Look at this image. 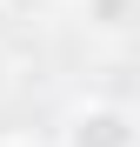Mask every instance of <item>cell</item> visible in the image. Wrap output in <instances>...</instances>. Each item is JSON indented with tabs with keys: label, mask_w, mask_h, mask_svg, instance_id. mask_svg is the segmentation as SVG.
Segmentation results:
<instances>
[{
	"label": "cell",
	"mask_w": 140,
	"mask_h": 147,
	"mask_svg": "<svg viewBox=\"0 0 140 147\" xmlns=\"http://www.w3.org/2000/svg\"><path fill=\"white\" fill-rule=\"evenodd\" d=\"M0 147H27V140H13V134H0Z\"/></svg>",
	"instance_id": "4"
},
{
	"label": "cell",
	"mask_w": 140,
	"mask_h": 147,
	"mask_svg": "<svg viewBox=\"0 0 140 147\" xmlns=\"http://www.w3.org/2000/svg\"><path fill=\"white\" fill-rule=\"evenodd\" d=\"M60 147H140V120L120 100H80L60 120Z\"/></svg>",
	"instance_id": "1"
},
{
	"label": "cell",
	"mask_w": 140,
	"mask_h": 147,
	"mask_svg": "<svg viewBox=\"0 0 140 147\" xmlns=\"http://www.w3.org/2000/svg\"><path fill=\"white\" fill-rule=\"evenodd\" d=\"M7 87H13V60L0 54V100H7Z\"/></svg>",
	"instance_id": "3"
},
{
	"label": "cell",
	"mask_w": 140,
	"mask_h": 147,
	"mask_svg": "<svg viewBox=\"0 0 140 147\" xmlns=\"http://www.w3.org/2000/svg\"><path fill=\"white\" fill-rule=\"evenodd\" d=\"M133 13H140V0H87V27H100V34H120Z\"/></svg>",
	"instance_id": "2"
}]
</instances>
